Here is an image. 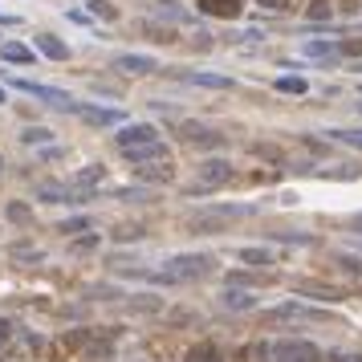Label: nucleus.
Instances as JSON below:
<instances>
[{
	"label": "nucleus",
	"instance_id": "nucleus-28",
	"mask_svg": "<svg viewBox=\"0 0 362 362\" xmlns=\"http://www.w3.org/2000/svg\"><path fill=\"white\" fill-rule=\"evenodd\" d=\"M8 334H13V326H8V322H0V346L8 342Z\"/></svg>",
	"mask_w": 362,
	"mask_h": 362
},
{
	"label": "nucleus",
	"instance_id": "nucleus-22",
	"mask_svg": "<svg viewBox=\"0 0 362 362\" xmlns=\"http://www.w3.org/2000/svg\"><path fill=\"white\" fill-rule=\"evenodd\" d=\"M86 228H90V216H73L61 224V232H86Z\"/></svg>",
	"mask_w": 362,
	"mask_h": 362
},
{
	"label": "nucleus",
	"instance_id": "nucleus-15",
	"mask_svg": "<svg viewBox=\"0 0 362 362\" xmlns=\"http://www.w3.org/2000/svg\"><path fill=\"white\" fill-rule=\"evenodd\" d=\"M183 362H224V359H220V350L212 346V342H199V346L188 350V359H183Z\"/></svg>",
	"mask_w": 362,
	"mask_h": 362
},
{
	"label": "nucleus",
	"instance_id": "nucleus-24",
	"mask_svg": "<svg viewBox=\"0 0 362 362\" xmlns=\"http://www.w3.org/2000/svg\"><path fill=\"white\" fill-rule=\"evenodd\" d=\"M241 257H244V261H252V265H265V261H269V252H257V248H244Z\"/></svg>",
	"mask_w": 362,
	"mask_h": 362
},
{
	"label": "nucleus",
	"instance_id": "nucleus-29",
	"mask_svg": "<svg viewBox=\"0 0 362 362\" xmlns=\"http://www.w3.org/2000/svg\"><path fill=\"white\" fill-rule=\"evenodd\" d=\"M342 362H362V359H342Z\"/></svg>",
	"mask_w": 362,
	"mask_h": 362
},
{
	"label": "nucleus",
	"instance_id": "nucleus-13",
	"mask_svg": "<svg viewBox=\"0 0 362 362\" xmlns=\"http://www.w3.org/2000/svg\"><path fill=\"white\" fill-rule=\"evenodd\" d=\"M37 199H45V204H73V192L61 188V183H37Z\"/></svg>",
	"mask_w": 362,
	"mask_h": 362
},
{
	"label": "nucleus",
	"instance_id": "nucleus-19",
	"mask_svg": "<svg viewBox=\"0 0 362 362\" xmlns=\"http://www.w3.org/2000/svg\"><path fill=\"white\" fill-rule=\"evenodd\" d=\"M224 306H228V310H248L252 297H248V293H224Z\"/></svg>",
	"mask_w": 362,
	"mask_h": 362
},
{
	"label": "nucleus",
	"instance_id": "nucleus-3",
	"mask_svg": "<svg viewBox=\"0 0 362 362\" xmlns=\"http://www.w3.org/2000/svg\"><path fill=\"white\" fill-rule=\"evenodd\" d=\"M273 354L281 362H322V350L310 346V342H277Z\"/></svg>",
	"mask_w": 362,
	"mask_h": 362
},
{
	"label": "nucleus",
	"instance_id": "nucleus-26",
	"mask_svg": "<svg viewBox=\"0 0 362 362\" xmlns=\"http://www.w3.org/2000/svg\"><path fill=\"white\" fill-rule=\"evenodd\" d=\"M94 244H98V236H82V241L73 244V248H77V252H86V248H94Z\"/></svg>",
	"mask_w": 362,
	"mask_h": 362
},
{
	"label": "nucleus",
	"instance_id": "nucleus-23",
	"mask_svg": "<svg viewBox=\"0 0 362 362\" xmlns=\"http://www.w3.org/2000/svg\"><path fill=\"white\" fill-rule=\"evenodd\" d=\"M114 195H119V199H146L151 192H146V188H119Z\"/></svg>",
	"mask_w": 362,
	"mask_h": 362
},
{
	"label": "nucleus",
	"instance_id": "nucleus-1",
	"mask_svg": "<svg viewBox=\"0 0 362 362\" xmlns=\"http://www.w3.org/2000/svg\"><path fill=\"white\" fill-rule=\"evenodd\" d=\"M163 273H167L171 281H192V277L212 273V257H171Z\"/></svg>",
	"mask_w": 362,
	"mask_h": 362
},
{
	"label": "nucleus",
	"instance_id": "nucleus-16",
	"mask_svg": "<svg viewBox=\"0 0 362 362\" xmlns=\"http://www.w3.org/2000/svg\"><path fill=\"white\" fill-rule=\"evenodd\" d=\"M102 175H106V167H102V163H90V167H82L73 175V183H77V188H94V183H102Z\"/></svg>",
	"mask_w": 362,
	"mask_h": 362
},
{
	"label": "nucleus",
	"instance_id": "nucleus-31",
	"mask_svg": "<svg viewBox=\"0 0 362 362\" xmlns=\"http://www.w3.org/2000/svg\"><path fill=\"white\" fill-rule=\"evenodd\" d=\"M0 167H4V159H0Z\"/></svg>",
	"mask_w": 362,
	"mask_h": 362
},
{
	"label": "nucleus",
	"instance_id": "nucleus-17",
	"mask_svg": "<svg viewBox=\"0 0 362 362\" xmlns=\"http://www.w3.org/2000/svg\"><path fill=\"white\" fill-rule=\"evenodd\" d=\"M4 216L13 220V224H29V220H33V212H29V204H21V199H13V204L4 208Z\"/></svg>",
	"mask_w": 362,
	"mask_h": 362
},
{
	"label": "nucleus",
	"instance_id": "nucleus-5",
	"mask_svg": "<svg viewBox=\"0 0 362 362\" xmlns=\"http://www.w3.org/2000/svg\"><path fill=\"white\" fill-rule=\"evenodd\" d=\"M159 139V130L151 126V122H130V126H122L119 130V146H143V143H155Z\"/></svg>",
	"mask_w": 362,
	"mask_h": 362
},
{
	"label": "nucleus",
	"instance_id": "nucleus-11",
	"mask_svg": "<svg viewBox=\"0 0 362 362\" xmlns=\"http://www.w3.org/2000/svg\"><path fill=\"white\" fill-rule=\"evenodd\" d=\"M0 61H13V66H33V49L17 45V41H4L0 45Z\"/></svg>",
	"mask_w": 362,
	"mask_h": 362
},
{
	"label": "nucleus",
	"instance_id": "nucleus-20",
	"mask_svg": "<svg viewBox=\"0 0 362 362\" xmlns=\"http://www.w3.org/2000/svg\"><path fill=\"white\" fill-rule=\"evenodd\" d=\"M21 143H29V146H33V143H49V130H45V126H29V130L21 135Z\"/></svg>",
	"mask_w": 362,
	"mask_h": 362
},
{
	"label": "nucleus",
	"instance_id": "nucleus-6",
	"mask_svg": "<svg viewBox=\"0 0 362 362\" xmlns=\"http://www.w3.org/2000/svg\"><path fill=\"white\" fill-rule=\"evenodd\" d=\"M73 114L82 122H90V126H114V122H122V110H102V106H77L73 102Z\"/></svg>",
	"mask_w": 362,
	"mask_h": 362
},
{
	"label": "nucleus",
	"instance_id": "nucleus-7",
	"mask_svg": "<svg viewBox=\"0 0 362 362\" xmlns=\"http://www.w3.org/2000/svg\"><path fill=\"white\" fill-rule=\"evenodd\" d=\"M114 70H122V73H155L159 70V61H155V57H143V53H122V57H114Z\"/></svg>",
	"mask_w": 362,
	"mask_h": 362
},
{
	"label": "nucleus",
	"instance_id": "nucleus-14",
	"mask_svg": "<svg viewBox=\"0 0 362 362\" xmlns=\"http://www.w3.org/2000/svg\"><path fill=\"white\" fill-rule=\"evenodd\" d=\"M179 135H183L188 143H199V146H220V143H224L220 135H212V130H204V126H192V122H188V126H179Z\"/></svg>",
	"mask_w": 362,
	"mask_h": 362
},
{
	"label": "nucleus",
	"instance_id": "nucleus-30",
	"mask_svg": "<svg viewBox=\"0 0 362 362\" xmlns=\"http://www.w3.org/2000/svg\"><path fill=\"white\" fill-rule=\"evenodd\" d=\"M0 102H4V90H0Z\"/></svg>",
	"mask_w": 362,
	"mask_h": 362
},
{
	"label": "nucleus",
	"instance_id": "nucleus-2",
	"mask_svg": "<svg viewBox=\"0 0 362 362\" xmlns=\"http://www.w3.org/2000/svg\"><path fill=\"white\" fill-rule=\"evenodd\" d=\"M13 86H17L21 94L41 98L45 106H57V110H73V98H70V94H61V90H53V86H41V82H29V77H17Z\"/></svg>",
	"mask_w": 362,
	"mask_h": 362
},
{
	"label": "nucleus",
	"instance_id": "nucleus-27",
	"mask_svg": "<svg viewBox=\"0 0 362 362\" xmlns=\"http://www.w3.org/2000/svg\"><path fill=\"white\" fill-rule=\"evenodd\" d=\"M265 8H289V0H261Z\"/></svg>",
	"mask_w": 362,
	"mask_h": 362
},
{
	"label": "nucleus",
	"instance_id": "nucleus-9",
	"mask_svg": "<svg viewBox=\"0 0 362 362\" xmlns=\"http://www.w3.org/2000/svg\"><path fill=\"white\" fill-rule=\"evenodd\" d=\"M199 13L232 21V17H241V0H199Z\"/></svg>",
	"mask_w": 362,
	"mask_h": 362
},
{
	"label": "nucleus",
	"instance_id": "nucleus-21",
	"mask_svg": "<svg viewBox=\"0 0 362 362\" xmlns=\"http://www.w3.org/2000/svg\"><path fill=\"white\" fill-rule=\"evenodd\" d=\"M143 33H151V41H175L171 29H159V24H143Z\"/></svg>",
	"mask_w": 362,
	"mask_h": 362
},
{
	"label": "nucleus",
	"instance_id": "nucleus-25",
	"mask_svg": "<svg viewBox=\"0 0 362 362\" xmlns=\"http://www.w3.org/2000/svg\"><path fill=\"white\" fill-rule=\"evenodd\" d=\"M310 17H314V21H326V17H330V8H326V4H314V8H310Z\"/></svg>",
	"mask_w": 362,
	"mask_h": 362
},
{
	"label": "nucleus",
	"instance_id": "nucleus-8",
	"mask_svg": "<svg viewBox=\"0 0 362 362\" xmlns=\"http://www.w3.org/2000/svg\"><path fill=\"white\" fill-rule=\"evenodd\" d=\"M122 155H126L130 163H139V167H143V163H151V159H167V146L155 139V143H143V146H126Z\"/></svg>",
	"mask_w": 362,
	"mask_h": 362
},
{
	"label": "nucleus",
	"instance_id": "nucleus-18",
	"mask_svg": "<svg viewBox=\"0 0 362 362\" xmlns=\"http://www.w3.org/2000/svg\"><path fill=\"white\" fill-rule=\"evenodd\" d=\"M90 13L102 17V21H119V8H114V4H106V0H90Z\"/></svg>",
	"mask_w": 362,
	"mask_h": 362
},
{
	"label": "nucleus",
	"instance_id": "nucleus-4",
	"mask_svg": "<svg viewBox=\"0 0 362 362\" xmlns=\"http://www.w3.org/2000/svg\"><path fill=\"white\" fill-rule=\"evenodd\" d=\"M228 179H232V167H228L224 159H208V163L199 167V188H192V195L208 192V188H220V183H228Z\"/></svg>",
	"mask_w": 362,
	"mask_h": 362
},
{
	"label": "nucleus",
	"instance_id": "nucleus-12",
	"mask_svg": "<svg viewBox=\"0 0 362 362\" xmlns=\"http://www.w3.org/2000/svg\"><path fill=\"white\" fill-rule=\"evenodd\" d=\"M135 179H143V183H167L171 179V167H167V159H159L155 167H135Z\"/></svg>",
	"mask_w": 362,
	"mask_h": 362
},
{
	"label": "nucleus",
	"instance_id": "nucleus-10",
	"mask_svg": "<svg viewBox=\"0 0 362 362\" xmlns=\"http://www.w3.org/2000/svg\"><path fill=\"white\" fill-rule=\"evenodd\" d=\"M33 41H37V49H41L45 57H53V61H66V57H70V45L57 41V37H49V33H37Z\"/></svg>",
	"mask_w": 362,
	"mask_h": 362
}]
</instances>
